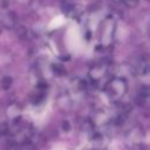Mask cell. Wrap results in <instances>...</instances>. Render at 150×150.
Returning a JSON list of instances; mask_svg holds the SVG:
<instances>
[{
    "instance_id": "obj_2",
    "label": "cell",
    "mask_w": 150,
    "mask_h": 150,
    "mask_svg": "<svg viewBox=\"0 0 150 150\" xmlns=\"http://www.w3.org/2000/svg\"><path fill=\"white\" fill-rule=\"evenodd\" d=\"M110 64L107 62H101L96 63L95 66L91 67L89 71V77L94 83H102L104 81V84L108 82V79L110 76Z\"/></svg>"
},
{
    "instance_id": "obj_3",
    "label": "cell",
    "mask_w": 150,
    "mask_h": 150,
    "mask_svg": "<svg viewBox=\"0 0 150 150\" xmlns=\"http://www.w3.org/2000/svg\"><path fill=\"white\" fill-rule=\"evenodd\" d=\"M114 32H115V21L112 18H107L102 22V32L100 41L103 46H108L112 39H114Z\"/></svg>"
},
{
    "instance_id": "obj_5",
    "label": "cell",
    "mask_w": 150,
    "mask_h": 150,
    "mask_svg": "<svg viewBox=\"0 0 150 150\" xmlns=\"http://www.w3.org/2000/svg\"><path fill=\"white\" fill-rule=\"evenodd\" d=\"M128 6H135V5H137L138 4V1L139 0H123Z\"/></svg>"
},
{
    "instance_id": "obj_4",
    "label": "cell",
    "mask_w": 150,
    "mask_h": 150,
    "mask_svg": "<svg viewBox=\"0 0 150 150\" xmlns=\"http://www.w3.org/2000/svg\"><path fill=\"white\" fill-rule=\"evenodd\" d=\"M136 73H138L139 75H145L148 74V62L146 60H139L137 62V67H136Z\"/></svg>"
},
{
    "instance_id": "obj_1",
    "label": "cell",
    "mask_w": 150,
    "mask_h": 150,
    "mask_svg": "<svg viewBox=\"0 0 150 150\" xmlns=\"http://www.w3.org/2000/svg\"><path fill=\"white\" fill-rule=\"evenodd\" d=\"M104 91L111 101L116 102L120 101L127 94L128 84L123 79H118V77L111 79L108 80V82L104 84Z\"/></svg>"
}]
</instances>
